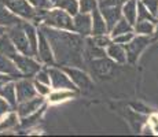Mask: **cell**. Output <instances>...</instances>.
Here are the masks:
<instances>
[{
  "label": "cell",
  "instance_id": "cell-15",
  "mask_svg": "<svg viewBox=\"0 0 158 137\" xmlns=\"http://www.w3.org/2000/svg\"><path fill=\"white\" fill-rule=\"evenodd\" d=\"M106 55L115 63H120V65L127 63V52H125L124 45L117 44V42H114V41H111L110 44L106 47Z\"/></svg>",
  "mask_w": 158,
  "mask_h": 137
},
{
  "label": "cell",
  "instance_id": "cell-27",
  "mask_svg": "<svg viewBox=\"0 0 158 137\" xmlns=\"http://www.w3.org/2000/svg\"><path fill=\"white\" fill-rule=\"evenodd\" d=\"M55 7L62 8L63 11H66L69 15L74 17L78 13V0H56Z\"/></svg>",
  "mask_w": 158,
  "mask_h": 137
},
{
  "label": "cell",
  "instance_id": "cell-25",
  "mask_svg": "<svg viewBox=\"0 0 158 137\" xmlns=\"http://www.w3.org/2000/svg\"><path fill=\"white\" fill-rule=\"evenodd\" d=\"M18 121H19V117H18L17 111L11 110L10 112H7V114L0 119V130L13 129V127H15L18 125Z\"/></svg>",
  "mask_w": 158,
  "mask_h": 137
},
{
  "label": "cell",
  "instance_id": "cell-22",
  "mask_svg": "<svg viewBox=\"0 0 158 137\" xmlns=\"http://www.w3.org/2000/svg\"><path fill=\"white\" fill-rule=\"evenodd\" d=\"M92 60V66H94V70H95V73L96 74H99V75H107V74H110L111 71H113V69H114V65H113V62L111 60H109V59H106V56H103V58H96V59H91Z\"/></svg>",
  "mask_w": 158,
  "mask_h": 137
},
{
  "label": "cell",
  "instance_id": "cell-41",
  "mask_svg": "<svg viewBox=\"0 0 158 137\" xmlns=\"http://www.w3.org/2000/svg\"><path fill=\"white\" fill-rule=\"evenodd\" d=\"M3 84H4V82H3V81H0V88H2V85H3Z\"/></svg>",
  "mask_w": 158,
  "mask_h": 137
},
{
  "label": "cell",
  "instance_id": "cell-1",
  "mask_svg": "<svg viewBox=\"0 0 158 137\" xmlns=\"http://www.w3.org/2000/svg\"><path fill=\"white\" fill-rule=\"evenodd\" d=\"M40 30L44 33L54 54L55 63L59 66H83L84 40L83 36L76 32L54 29V27L40 25Z\"/></svg>",
  "mask_w": 158,
  "mask_h": 137
},
{
  "label": "cell",
  "instance_id": "cell-7",
  "mask_svg": "<svg viewBox=\"0 0 158 137\" xmlns=\"http://www.w3.org/2000/svg\"><path fill=\"white\" fill-rule=\"evenodd\" d=\"M148 44H150V36H143V34L133 36L132 40L124 45L125 52H127V62L135 63L138 60L139 55L143 52L144 48Z\"/></svg>",
  "mask_w": 158,
  "mask_h": 137
},
{
  "label": "cell",
  "instance_id": "cell-17",
  "mask_svg": "<svg viewBox=\"0 0 158 137\" xmlns=\"http://www.w3.org/2000/svg\"><path fill=\"white\" fill-rule=\"evenodd\" d=\"M77 96L76 91H70V89H51V92L48 93L47 100L50 104H58V103L66 102V100L74 99Z\"/></svg>",
  "mask_w": 158,
  "mask_h": 137
},
{
  "label": "cell",
  "instance_id": "cell-13",
  "mask_svg": "<svg viewBox=\"0 0 158 137\" xmlns=\"http://www.w3.org/2000/svg\"><path fill=\"white\" fill-rule=\"evenodd\" d=\"M121 6H114V7H98L99 11H101V14H102V17L105 18V22H106V26H107L109 32L113 29L115 22L123 17V13H121Z\"/></svg>",
  "mask_w": 158,
  "mask_h": 137
},
{
  "label": "cell",
  "instance_id": "cell-12",
  "mask_svg": "<svg viewBox=\"0 0 158 137\" xmlns=\"http://www.w3.org/2000/svg\"><path fill=\"white\" fill-rule=\"evenodd\" d=\"M91 27H92L91 14L77 13L73 17V32L78 33L83 37H88L91 36Z\"/></svg>",
  "mask_w": 158,
  "mask_h": 137
},
{
  "label": "cell",
  "instance_id": "cell-21",
  "mask_svg": "<svg viewBox=\"0 0 158 137\" xmlns=\"http://www.w3.org/2000/svg\"><path fill=\"white\" fill-rule=\"evenodd\" d=\"M121 13L123 17L133 26L136 22V14H138V0H127L121 6Z\"/></svg>",
  "mask_w": 158,
  "mask_h": 137
},
{
  "label": "cell",
  "instance_id": "cell-35",
  "mask_svg": "<svg viewBox=\"0 0 158 137\" xmlns=\"http://www.w3.org/2000/svg\"><path fill=\"white\" fill-rule=\"evenodd\" d=\"M143 3V6L150 11V14L156 18V15L158 13V0H140Z\"/></svg>",
  "mask_w": 158,
  "mask_h": 137
},
{
  "label": "cell",
  "instance_id": "cell-39",
  "mask_svg": "<svg viewBox=\"0 0 158 137\" xmlns=\"http://www.w3.org/2000/svg\"><path fill=\"white\" fill-rule=\"evenodd\" d=\"M6 32H7V27H4V26H2V25H0V36H2V34H4Z\"/></svg>",
  "mask_w": 158,
  "mask_h": 137
},
{
  "label": "cell",
  "instance_id": "cell-11",
  "mask_svg": "<svg viewBox=\"0 0 158 137\" xmlns=\"http://www.w3.org/2000/svg\"><path fill=\"white\" fill-rule=\"evenodd\" d=\"M43 104H45L44 97L37 95V96L32 97V99L25 100V102H19L17 104V107H15V110H17L18 117L23 118V117H28V115L33 114L35 111H37Z\"/></svg>",
  "mask_w": 158,
  "mask_h": 137
},
{
  "label": "cell",
  "instance_id": "cell-36",
  "mask_svg": "<svg viewBox=\"0 0 158 137\" xmlns=\"http://www.w3.org/2000/svg\"><path fill=\"white\" fill-rule=\"evenodd\" d=\"M35 81H39V82H43V84L45 85H50V75H48V71L47 70H39L37 73H36L35 75ZM51 87V85H50Z\"/></svg>",
  "mask_w": 158,
  "mask_h": 137
},
{
  "label": "cell",
  "instance_id": "cell-32",
  "mask_svg": "<svg viewBox=\"0 0 158 137\" xmlns=\"http://www.w3.org/2000/svg\"><path fill=\"white\" fill-rule=\"evenodd\" d=\"M91 38H92V41L95 42L98 47H101V48H106L111 42V37L107 34V33H105V34L91 36Z\"/></svg>",
  "mask_w": 158,
  "mask_h": 137
},
{
  "label": "cell",
  "instance_id": "cell-37",
  "mask_svg": "<svg viewBox=\"0 0 158 137\" xmlns=\"http://www.w3.org/2000/svg\"><path fill=\"white\" fill-rule=\"evenodd\" d=\"M11 110H14L13 107H11L10 104H8L7 102H6L4 99H3L2 96H0V119H2L3 117H4L7 112H10Z\"/></svg>",
  "mask_w": 158,
  "mask_h": 137
},
{
  "label": "cell",
  "instance_id": "cell-24",
  "mask_svg": "<svg viewBox=\"0 0 158 137\" xmlns=\"http://www.w3.org/2000/svg\"><path fill=\"white\" fill-rule=\"evenodd\" d=\"M128 32H133V26L131 25L124 17H121L120 19L115 22L113 29H111L109 33H110V37H114V36L123 34V33H128Z\"/></svg>",
  "mask_w": 158,
  "mask_h": 137
},
{
  "label": "cell",
  "instance_id": "cell-19",
  "mask_svg": "<svg viewBox=\"0 0 158 137\" xmlns=\"http://www.w3.org/2000/svg\"><path fill=\"white\" fill-rule=\"evenodd\" d=\"M0 96L8 103L14 110L17 107L18 102H17V93H15V84L14 81H7L2 85L0 88Z\"/></svg>",
  "mask_w": 158,
  "mask_h": 137
},
{
  "label": "cell",
  "instance_id": "cell-26",
  "mask_svg": "<svg viewBox=\"0 0 158 137\" xmlns=\"http://www.w3.org/2000/svg\"><path fill=\"white\" fill-rule=\"evenodd\" d=\"M0 54L7 55V56L13 58L15 54H17V50H15L13 41L10 40V37L7 36V33L0 36Z\"/></svg>",
  "mask_w": 158,
  "mask_h": 137
},
{
  "label": "cell",
  "instance_id": "cell-40",
  "mask_svg": "<svg viewBox=\"0 0 158 137\" xmlns=\"http://www.w3.org/2000/svg\"><path fill=\"white\" fill-rule=\"evenodd\" d=\"M154 34L158 36V21H157V23H156V27H154Z\"/></svg>",
  "mask_w": 158,
  "mask_h": 137
},
{
  "label": "cell",
  "instance_id": "cell-38",
  "mask_svg": "<svg viewBox=\"0 0 158 137\" xmlns=\"http://www.w3.org/2000/svg\"><path fill=\"white\" fill-rule=\"evenodd\" d=\"M123 0H101L98 2V7H114V6H121Z\"/></svg>",
  "mask_w": 158,
  "mask_h": 137
},
{
  "label": "cell",
  "instance_id": "cell-45",
  "mask_svg": "<svg viewBox=\"0 0 158 137\" xmlns=\"http://www.w3.org/2000/svg\"><path fill=\"white\" fill-rule=\"evenodd\" d=\"M98 2H101V0H98Z\"/></svg>",
  "mask_w": 158,
  "mask_h": 137
},
{
  "label": "cell",
  "instance_id": "cell-8",
  "mask_svg": "<svg viewBox=\"0 0 158 137\" xmlns=\"http://www.w3.org/2000/svg\"><path fill=\"white\" fill-rule=\"evenodd\" d=\"M36 56L39 58V62L44 63V65L48 66L55 65V59H54L51 45L48 42L47 37L44 36V33L40 30V27L37 29V52H36Z\"/></svg>",
  "mask_w": 158,
  "mask_h": 137
},
{
  "label": "cell",
  "instance_id": "cell-5",
  "mask_svg": "<svg viewBox=\"0 0 158 137\" xmlns=\"http://www.w3.org/2000/svg\"><path fill=\"white\" fill-rule=\"evenodd\" d=\"M13 60L17 66V69L19 70V73L23 77H33L39 70L41 69V65L39 60H36L32 55H22L17 52L13 56Z\"/></svg>",
  "mask_w": 158,
  "mask_h": 137
},
{
  "label": "cell",
  "instance_id": "cell-3",
  "mask_svg": "<svg viewBox=\"0 0 158 137\" xmlns=\"http://www.w3.org/2000/svg\"><path fill=\"white\" fill-rule=\"evenodd\" d=\"M4 6L23 21H37V11L28 0H2Z\"/></svg>",
  "mask_w": 158,
  "mask_h": 137
},
{
  "label": "cell",
  "instance_id": "cell-43",
  "mask_svg": "<svg viewBox=\"0 0 158 137\" xmlns=\"http://www.w3.org/2000/svg\"><path fill=\"white\" fill-rule=\"evenodd\" d=\"M52 2H54V3H55V2H56V0H52Z\"/></svg>",
  "mask_w": 158,
  "mask_h": 137
},
{
  "label": "cell",
  "instance_id": "cell-34",
  "mask_svg": "<svg viewBox=\"0 0 158 137\" xmlns=\"http://www.w3.org/2000/svg\"><path fill=\"white\" fill-rule=\"evenodd\" d=\"M33 85H35V88H36L37 95H40L43 97H47L48 93H50L51 89H52L50 85H45V84H43V82H39V81H33Z\"/></svg>",
  "mask_w": 158,
  "mask_h": 137
},
{
  "label": "cell",
  "instance_id": "cell-42",
  "mask_svg": "<svg viewBox=\"0 0 158 137\" xmlns=\"http://www.w3.org/2000/svg\"><path fill=\"white\" fill-rule=\"evenodd\" d=\"M156 19H158V13H157V15H156Z\"/></svg>",
  "mask_w": 158,
  "mask_h": 137
},
{
  "label": "cell",
  "instance_id": "cell-10",
  "mask_svg": "<svg viewBox=\"0 0 158 137\" xmlns=\"http://www.w3.org/2000/svg\"><path fill=\"white\" fill-rule=\"evenodd\" d=\"M62 69L65 70V73L69 75V78L73 81V84H74L78 89L91 88L92 81H91L89 75H88L85 71H83V70L78 67H74V66H63Z\"/></svg>",
  "mask_w": 158,
  "mask_h": 137
},
{
  "label": "cell",
  "instance_id": "cell-29",
  "mask_svg": "<svg viewBox=\"0 0 158 137\" xmlns=\"http://www.w3.org/2000/svg\"><path fill=\"white\" fill-rule=\"evenodd\" d=\"M44 111H45V104H43L40 108L37 110V111H35L33 114H30L28 115V117H23V118H21V125H22L23 127H26V126H32L33 123H36L39 119L41 118V115L44 114Z\"/></svg>",
  "mask_w": 158,
  "mask_h": 137
},
{
  "label": "cell",
  "instance_id": "cell-14",
  "mask_svg": "<svg viewBox=\"0 0 158 137\" xmlns=\"http://www.w3.org/2000/svg\"><path fill=\"white\" fill-rule=\"evenodd\" d=\"M0 73L6 75H10L14 80L23 77L19 73V70L17 69V66H15L13 58L7 56V55H3V54H0Z\"/></svg>",
  "mask_w": 158,
  "mask_h": 137
},
{
  "label": "cell",
  "instance_id": "cell-9",
  "mask_svg": "<svg viewBox=\"0 0 158 137\" xmlns=\"http://www.w3.org/2000/svg\"><path fill=\"white\" fill-rule=\"evenodd\" d=\"M15 84V93H17V102H25L28 99L37 96L36 88L33 85V81H30L28 77H21L14 81Z\"/></svg>",
  "mask_w": 158,
  "mask_h": 137
},
{
  "label": "cell",
  "instance_id": "cell-6",
  "mask_svg": "<svg viewBox=\"0 0 158 137\" xmlns=\"http://www.w3.org/2000/svg\"><path fill=\"white\" fill-rule=\"evenodd\" d=\"M48 75H50V85L52 89H70L78 92V88L73 84V81L69 78V75L65 73L63 69H58L51 66L50 69H47Z\"/></svg>",
  "mask_w": 158,
  "mask_h": 137
},
{
  "label": "cell",
  "instance_id": "cell-44",
  "mask_svg": "<svg viewBox=\"0 0 158 137\" xmlns=\"http://www.w3.org/2000/svg\"><path fill=\"white\" fill-rule=\"evenodd\" d=\"M124 2H127V0H123V3H124Z\"/></svg>",
  "mask_w": 158,
  "mask_h": 137
},
{
  "label": "cell",
  "instance_id": "cell-31",
  "mask_svg": "<svg viewBox=\"0 0 158 137\" xmlns=\"http://www.w3.org/2000/svg\"><path fill=\"white\" fill-rule=\"evenodd\" d=\"M96 7H98V0H78V13L89 14Z\"/></svg>",
  "mask_w": 158,
  "mask_h": 137
},
{
  "label": "cell",
  "instance_id": "cell-2",
  "mask_svg": "<svg viewBox=\"0 0 158 137\" xmlns=\"http://www.w3.org/2000/svg\"><path fill=\"white\" fill-rule=\"evenodd\" d=\"M39 21L41 22V25L54 27V29L73 32V17L69 15L66 11H63L62 8L52 7L50 10L44 11L39 17Z\"/></svg>",
  "mask_w": 158,
  "mask_h": 137
},
{
  "label": "cell",
  "instance_id": "cell-20",
  "mask_svg": "<svg viewBox=\"0 0 158 137\" xmlns=\"http://www.w3.org/2000/svg\"><path fill=\"white\" fill-rule=\"evenodd\" d=\"M22 29L25 30V34L28 37L30 48H32L33 56H36V52H37V27L30 21H22Z\"/></svg>",
  "mask_w": 158,
  "mask_h": 137
},
{
  "label": "cell",
  "instance_id": "cell-18",
  "mask_svg": "<svg viewBox=\"0 0 158 137\" xmlns=\"http://www.w3.org/2000/svg\"><path fill=\"white\" fill-rule=\"evenodd\" d=\"M23 19H21L19 17H17L13 14L7 7L4 6V3L0 0V25L4 27H11L15 25H21Z\"/></svg>",
  "mask_w": 158,
  "mask_h": 137
},
{
  "label": "cell",
  "instance_id": "cell-28",
  "mask_svg": "<svg viewBox=\"0 0 158 137\" xmlns=\"http://www.w3.org/2000/svg\"><path fill=\"white\" fill-rule=\"evenodd\" d=\"M28 2L32 4V7L37 11V21H39V17H40L44 11H47V10H50V8L54 7L52 0H28Z\"/></svg>",
  "mask_w": 158,
  "mask_h": 137
},
{
  "label": "cell",
  "instance_id": "cell-23",
  "mask_svg": "<svg viewBox=\"0 0 158 137\" xmlns=\"http://www.w3.org/2000/svg\"><path fill=\"white\" fill-rule=\"evenodd\" d=\"M154 27H156V23L151 22V21H147V19L136 21V22L133 23V33L143 34V36H153Z\"/></svg>",
  "mask_w": 158,
  "mask_h": 137
},
{
  "label": "cell",
  "instance_id": "cell-30",
  "mask_svg": "<svg viewBox=\"0 0 158 137\" xmlns=\"http://www.w3.org/2000/svg\"><path fill=\"white\" fill-rule=\"evenodd\" d=\"M151 21V22H156V18L150 14V11L143 6V3L140 0H138V14H136V21Z\"/></svg>",
  "mask_w": 158,
  "mask_h": 137
},
{
  "label": "cell",
  "instance_id": "cell-4",
  "mask_svg": "<svg viewBox=\"0 0 158 137\" xmlns=\"http://www.w3.org/2000/svg\"><path fill=\"white\" fill-rule=\"evenodd\" d=\"M6 33H7V36L10 37V40L13 41L17 52H19L22 55H32L33 56L32 48H30L28 37H26V34H25V30L22 29V23H21V25L7 27V32Z\"/></svg>",
  "mask_w": 158,
  "mask_h": 137
},
{
  "label": "cell",
  "instance_id": "cell-16",
  "mask_svg": "<svg viewBox=\"0 0 158 137\" xmlns=\"http://www.w3.org/2000/svg\"><path fill=\"white\" fill-rule=\"evenodd\" d=\"M91 19H92V27H91V36H96V34H105V33H109L107 26H106L105 18L102 17L99 8H94L91 11Z\"/></svg>",
  "mask_w": 158,
  "mask_h": 137
},
{
  "label": "cell",
  "instance_id": "cell-33",
  "mask_svg": "<svg viewBox=\"0 0 158 137\" xmlns=\"http://www.w3.org/2000/svg\"><path fill=\"white\" fill-rule=\"evenodd\" d=\"M133 36H135V33H133V32L123 33V34H118V36H114V37H111V41L117 42V44H121V45H125L127 42H129L131 40H132Z\"/></svg>",
  "mask_w": 158,
  "mask_h": 137
}]
</instances>
